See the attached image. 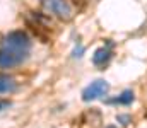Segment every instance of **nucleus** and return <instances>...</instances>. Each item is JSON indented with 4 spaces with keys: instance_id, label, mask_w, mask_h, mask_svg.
<instances>
[{
    "instance_id": "nucleus-7",
    "label": "nucleus",
    "mask_w": 147,
    "mask_h": 128,
    "mask_svg": "<svg viewBox=\"0 0 147 128\" xmlns=\"http://www.w3.org/2000/svg\"><path fill=\"white\" fill-rule=\"evenodd\" d=\"M134 101H135V94H134V90L127 89V90H123L120 96H116V97L110 99L108 103H113V104H121V106H128V104H132Z\"/></svg>"
},
{
    "instance_id": "nucleus-4",
    "label": "nucleus",
    "mask_w": 147,
    "mask_h": 128,
    "mask_svg": "<svg viewBox=\"0 0 147 128\" xmlns=\"http://www.w3.org/2000/svg\"><path fill=\"white\" fill-rule=\"evenodd\" d=\"M108 92H110V84L103 79H98V80L91 82L82 90V99L86 103H89V101H94V99H99V97L106 96Z\"/></svg>"
},
{
    "instance_id": "nucleus-5",
    "label": "nucleus",
    "mask_w": 147,
    "mask_h": 128,
    "mask_svg": "<svg viewBox=\"0 0 147 128\" xmlns=\"http://www.w3.org/2000/svg\"><path fill=\"white\" fill-rule=\"evenodd\" d=\"M111 56H113L111 43H108V46H101V48H98V50L94 51V55H92V63H94L96 67H105V65L110 63Z\"/></svg>"
},
{
    "instance_id": "nucleus-6",
    "label": "nucleus",
    "mask_w": 147,
    "mask_h": 128,
    "mask_svg": "<svg viewBox=\"0 0 147 128\" xmlns=\"http://www.w3.org/2000/svg\"><path fill=\"white\" fill-rule=\"evenodd\" d=\"M17 80L12 77V75H7V74H0V96H9V94H14L17 90Z\"/></svg>"
},
{
    "instance_id": "nucleus-8",
    "label": "nucleus",
    "mask_w": 147,
    "mask_h": 128,
    "mask_svg": "<svg viewBox=\"0 0 147 128\" xmlns=\"http://www.w3.org/2000/svg\"><path fill=\"white\" fill-rule=\"evenodd\" d=\"M116 121L121 123V125H128V123H132V118L128 115H118L116 116Z\"/></svg>"
},
{
    "instance_id": "nucleus-9",
    "label": "nucleus",
    "mask_w": 147,
    "mask_h": 128,
    "mask_svg": "<svg viewBox=\"0 0 147 128\" xmlns=\"http://www.w3.org/2000/svg\"><path fill=\"white\" fill-rule=\"evenodd\" d=\"M82 53H84V46H82V44H77V46L74 48V51H72V56L74 58H80Z\"/></svg>"
},
{
    "instance_id": "nucleus-1",
    "label": "nucleus",
    "mask_w": 147,
    "mask_h": 128,
    "mask_svg": "<svg viewBox=\"0 0 147 128\" xmlns=\"http://www.w3.org/2000/svg\"><path fill=\"white\" fill-rule=\"evenodd\" d=\"M0 46H5V48H10V50H16V51H22V53H31V46L33 41L29 38V34L22 29H17V31H10L7 33L2 41Z\"/></svg>"
},
{
    "instance_id": "nucleus-10",
    "label": "nucleus",
    "mask_w": 147,
    "mask_h": 128,
    "mask_svg": "<svg viewBox=\"0 0 147 128\" xmlns=\"http://www.w3.org/2000/svg\"><path fill=\"white\" fill-rule=\"evenodd\" d=\"M10 106H12V103H10L9 99H0V113L5 111V109H9Z\"/></svg>"
},
{
    "instance_id": "nucleus-3",
    "label": "nucleus",
    "mask_w": 147,
    "mask_h": 128,
    "mask_svg": "<svg viewBox=\"0 0 147 128\" xmlns=\"http://www.w3.org/2000/svg\"><path fill=\"white\" fill-rule=\"evenodd\" d=\"M41 5L46 12H50L63 21H69L72 17V7L67 0H41Z\"/></svg>"
},
{
    "instance_id": "nucleus-2",
    "label": "nucleus",
    "mask_w": 147,
    "mask_h": 128,
    "mask_svg": "<svg viewBox=\"0 0 147 128\" xmlns=\"http://www.w3.org/2000/svg\"><path fill=\"white\" fill-rule=\"evenodd\" d=\"M28 58H29V53H22V51H16V50L0 46V68H2V70L17 68V67H21Z\"/></svg>"
}]
</instances>
